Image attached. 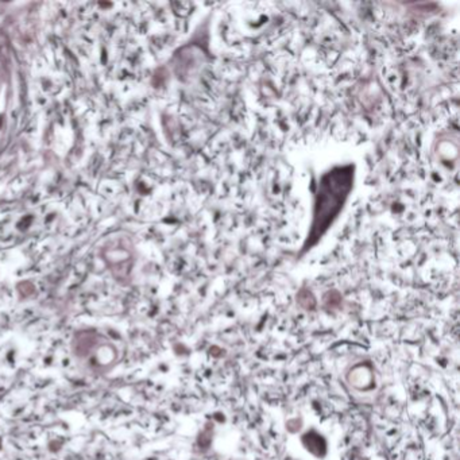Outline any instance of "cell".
<instances>
[{
	"mask_svg": "<svg viewBox=\"0 0 460 460\" xmlns=\"http://www.w3.org/2000/svg\"><path fill=\"white\" fill-rule=\"evenodd\" d=\"M354 174V166L344 165L334 168L321 177L315 201L312 229L305 250L316 245L338 217L352 189Z\"/></svg>",
	"mask_w": 460,
	"mask_h": 460,
	"instance_id": "1",
	"label": "cell"
}]
</instances>
